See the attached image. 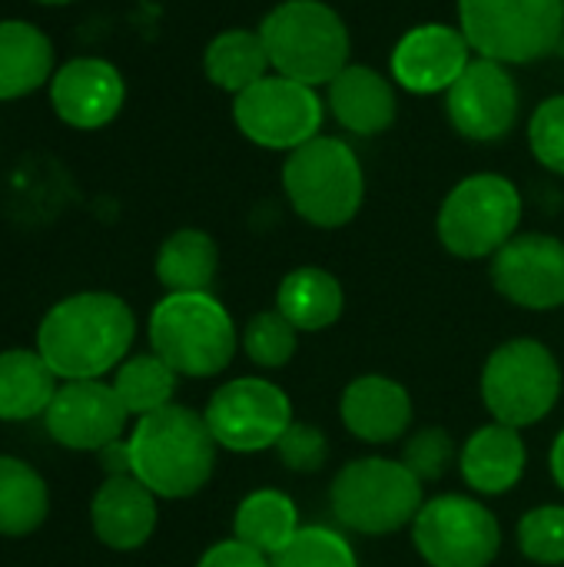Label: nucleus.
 <instances>
[{
    "mask_svg": "<svg viewBox=\"0 0 564 567\" xmlns=\"http://www.w3.org/2000/svg\"><path fill=\"white\" fill-rule=\"evenodd\" d=\"M233 116L253 143L269 150H299L319 136L322 100L312 86L289 76H263L249 90L236 93Z\"/></svg>",
    "mask_w": 564,
    "mask_h": 567,
    "instance_id": "nucleus-11",
    "label": "nucleus"
},
{
    "mask_svg": "<svg viewBox=\"0 0 564 567\" xmlns=\"http://www.w3.org/2000/svg\"><path fill=\"white\" fill-rule=\"evenodd\" d=\"M266 70H269V53L259 33L226 30L206 47V76L229 93L249 90L266 76Z\"/></svg>",
    "mask_w": 564,
    "mask_h": 567,
    "instance_id": "nucleus-28",
    "label": "nucleus"
},
{
    "mask_svg": "<svg viewBox=\"0 0 564 567\" xmlns=\"http://www.w3.org/2000/svg\"><path fill=\"white\" fill-rule=\"evenodd\" d=\"M100 458H103V472L110 475V478H116V475H130V445L120 439V442H113V445H106L103 452H96Z\"/></svg>",
    "mask_w": 564,
    "mask_h": 567,
    "instance_id": "nucleus-37",
    "label": "nucleus"
},
{
    "mask_svg": "<svg viewBox=\"0 0 564 567\" xmlns=\"http://www.w3.org/2000/svg\"><path fill=\"white\" fill-rule=\"evenodd\" d=\"M130 412L123 409L113 382L83 379L63 382L43 415L47 435L70 452H103L123 439Z\"/></svg>",
    "mask_w": 564,
    "mask_h": 567,
    "instance_id": "nucleus-13",
    "label": "nucleus"
},
{
    "mask_svg": "<svg viewBox=\"0 0 564 567\" xmlns=\"http://www.w3.org/2000/svg\"><path fill=\"white\" fill-rule=\"evenodd\" d=\"M126 86L113 63L96 56H80L63 63L50 80V103L66 126L100 130L123 106Z\"/></svg>",
    "mask_w": 564,
    "mask_h": 567,
    "instance_id": "nucleus-16",
    "label": "nucleus"
},
{
    "mask_svg": "<svg viewBox=\"0 0 564 567\" xmlns=\"http://www.w3.org/2000/svg\"><path fill=\"white\" fill-rule=\"evenodd\" d=\"M90 522L106 548L136 551L156 532V495L133 475L106 478L93 495Z\"/></svg>",
    "mask_w": 564,
    "mask_h": 567,
    "instance_id": "nucleus-18",
    "label": "nucleus"
},
{
    "mask_svg": "<svg viewBox=\"0 0 564 567\" xmlns=\"http://www.w3.org/2000/svg\"><path fill=\"white\" fill-rule=\"evenodd\" d=\"M276 302L299 332H319L342 316V286L332 272L302 266L283 279Z\"/></svg>",
    "mask_w": 564,
    "mask_h": 567,
    "instance_id": "nucleus-24",
    "label": "nucleus"
},
{
    "mask_svg": "<svg viewBox=\"0 0 564 567\" xmlns=\"http://www.w3.org/2000/svg\"><path fill=\"white\" fill-rule=\"evenodd\" d=\"M130 445V475L156 498H189L213 478L216 439L206 419L183 405H166L136 419Z\"/></svg>",
    "mask_w": 564,
    "mask_h": 567,
    "instance_id": "nucleus-2",
    "label": "nucleus"
},
{
    "mask_svg": "<svg viewBox=\"0 0 564 567\" xmlns=\"http://www.w3.org/2000/svg\"><path fill=\"white\" fill-rule=\"evenodd\" d=\"M529 140L535 156L564 176V96H552L535 110Z\"/></svg>",
    "mask_w": 564,
    "mask_h": 567,
    "instance_id": "nucleus-35",
    "label": "nucleus"
},
{
    "mask_svg": "<svg viewBox=\"0 0 564 567\" xmlns=\"http://www.w3.org/2000/svg\"><path fill=\"white\" fill-rule=\"evenodd\" d=\"M519 545L539 565H564V508L542 505L519 522Z\"/></svg>",
    "mask_w": 564,
    "mask_h": 567,
    "instance_id": "nucleus-32",
    "label": "nucleus"
},
{
    "mask_svg": "<svg viewBox=\"0 0 564 567\" xmlns=\"http://www.w3.org/2000/svg\"><path fill=\"white\" fill-rule=\"evenodd\" d=\"M469 50L472 47L462 30L445 23H425L399 40L392 53V73L412 93H439L449 90L472 63Z\"/></svg>",
    "mask_w": 564,
    "mask_h": 567,
    "instance_id": "nucleus-17",
    "label": "nucleus"
},
{
    "mask_svg": "<svg viewBox=\"0 0 564 567\" xmlns=\"http://www.w3.org/2000/svg\"><path fill=\"white\" fill-rule=\"evenodd\" d=\"M332 515L359 535H392L422 512V482L392 458L349 462L329 488Z\"/></svg>",
    "mask_w": 564,
    "mask_h": 567,
    "instance_id": "nucleus-5",
    "label": "nucleus"
},
{
    "mask_svg": "<svg viewBox=\"0 0 564 567\" xmlns=\"http://www.w3.org/2000/svg\"><path fill=\"white\" fill-rule=\"evenodd\" d=\"M216 445L229 452L276 449L293 425V405L286 392L266 379H233L219 385L203 412Z\"/></svg>",
    "mask_w": 564,
    "mask_h": 567,
    "instance_id": "nucleus-12",
    "label": "nucleus"
},
{
    "mask_svg": "<svg viewBox=\"0 0 564 567\" xmlns=\"http://www.w3.org/2000/svg\"><path fill=\"white\" fill-rule=\"evenodd\" d=\"M60 379L37 349L0 352V422H30L47 415Z\"/></svg>",
    "mask_w": 564,
    "mask_h": 567,
    "instance_id": "nucleus-22",
    "label": "nucleus"
},
{
    "mask_svg": "<svg viewBox=\"0 0 564 567\" xmlns=\"http://www.w3.org/2000/svg\"><path fill=\"white\" fill-rule=\"evenodd\" d=\"M196 567H269V558L259 555L256 548L243 545V542H219L213 545Z\"/></svg>",
    "mask_w": 564,
    "mask_h": 567,
    "instance_id": "nucleus-36",
    "label": "nucleus"
},
{
    "mask_svg": "<svg viewBox=\"0 0 564 567\" xmlns=\"http://www.w3.org/2000/svg\"><path fill=\"white\" fill-rule=\"evenodd\" d=\"M269 66L279 76L316 86L332 83L349 66V30L322 0L279 3L259 27Z\"/></svg>",
    "mask_w": 564,
    "mask_h": 567,
    "instance_id": "nucleus-4",
    "label": "nucleus"
},
{
    "mask_svg": "<svg viewBox=\"0 0 564 567\" xmlns=\"http://www.w3.org/2000/svg\"><path fill=\"white\" fill-rule=\"evenodd\" d=\"M462 33L495 63H532L564 37V0H459Z\"/></svg>",
    "mask_w": 564,
    "mask_h": 567,
    "instance_id": "nucleus-6",
    "label": "nucleus"
},
{
    "mask_svg": "<svg viewBox=\"0 0 564 567\" xmlns=\"http://www.w3.org/2000/svg\"><path fill=\"white\" fill-rule=\"evenodd\" d=\"M462 478L482 495L512 492L525 475V442L519 429L492 422L469 435L459 455Z\"/></svg>",
    "mask_w": 564,
    "mask_h": 567,
    "instance_id": "nucleus-20",
    "label": "nucleus"
},
{
    "mask_svg": "<svg viewBox=\"0 0 564 567\" xmlns=\"http://www.w3.org/2000/svg\"><path fill=\"white\" fill-rule=\"evenodd\" d=\"M150 346L189 379L219 375L236 355V326L209 292H170L150 316Z\"/></svg>",
    "mask_w": 564,
    "mask_h": 567,
    "instance_id": "nucleus-3",
    "label": "nucleus"
},
{
    "mask_svg": "<svg viewBox=\"0 0 564 567\" xmlns=\"http://www.w3.org/2000/svg\"><path fill=\"white\" fill-rule=\"evenodd\" d=\"M276 452L283 458V465L289 472H299V475H309V472H319L326 465V455H329V445H326V435L316 429V425H306V422H293L283 439L276 442Z\"/></svg>",
    "mask_w": 564,
    "mask_h": 567,
    "instance_id": "nucleus-34",
    "label": "nucleus"
},
{
    "mask_svg": "<svg viewBox=\"0 0 564 567\" xmlns=\"http://www.w3.org/2000/svg\"><path fill=\"white\" fill-rule=\"evenodd\" d=\"M519 90L509 70L495 60H472L449 86V116L469 140H499L512 130Z\"/></svg>",
    "mask_w": 564,
    "mask_h": 567,
    "instance_id": "nucleus-15",
    "label": "nucleus"
},
{
    "mask_svg": "<svg viewBox=\"0 0 564 567\" xmlns=\"http://www.w3.org/2000/svg\"><path fill=\"white\" fill-rule=\"evenodd\" d=\"M452 458H455V442L445 429L432 425V429H422L419 435H412L406 442V452H402V465L425 485V482H439L449 468H452Z\"/></svg>",
    "mask_w": 564,
    "mask_h": 567,
    "instance_id": "nucleus-33",
    "label": "nucleus"
},
{
    "mask_svg": "<svg viewBox=\"0 0 564 567\" xmlns=\"http://www.w3.org/2000/svg\"><path fill=\"white\" fill-rule=\"evenodd\" d=\"M53 70V43L27 20H0V100L40 90Z\"/></svg>",
    "mask_w": 564,
    "mask_h": 567,
    "instance_id": "nucleus-23",
    "label": "nucleus"
},
{
    "mask_svg": "<svg viewBox=\"0 0 564 567\" xmlns=\"http://www.w3.org/2000/svg\"><path fill=\"white\" fill-rule=\"evenodd\" d=\"M552 475H555V482L564 488V432L555 439V445H552Z\"/></svg>",
    "mask_w": 564,
    "mask_h": 567,
    "instance_id": "nucleus-38",
    "label": "nucleus"
},
{
    "mask_svg": "<svg viewBox=\"0 0 564 567\" xmlns=\"http://www.w3.org/2000/svg\"><path fill=\"white\" fill-rule=\"evenodd\" d=\"M176 372L156 355V352H146V355H133L126 359L116 375H113V389L123 402V409L136 419H146L166 405H173V395H176Z\"/></svg>",
    "mask_w": 564,
    "mask_h": 567,
    "instance_id": "nucleus-29",
    "label": "nucleus"
},
{
    "mask_svg": "<svg viewBox=\"0 0 564 567\" xmlns=\"http://www.w3.org/2000/svg\"><path fill=\"white\" fill-rule=\"evenodd\" d=\"M37 3H47V7H60V3H73V0H37Z\"/></svg>",
    "mask_w": 564,
    "mask_h": 567,
    "instance_id": "nucleus-39",
    "label": "nucleus"
},
{
    "mask_svg": "<svg viewBox=\"0 0 564 567\" xmlns=\"http://www.w3.org/2000/svg\"><path fill=\"white\" fill-rule=\"evenodd\" d=\"M293 209L322 229L346 226L362 206V166L336 136H316L293 150L283 169Z\"/></svg>",
    "mask_w": 564,
    "mask_h": 567,
    "instance_id": "nucleus-7",
    "label": "nucleus"
},
{
    "mask_svg": "<svg viewBox=\"0 0 564 567\" xmlns=\"http://www.w3.org/2000/svg\"><path fill=\"white\" fill-rule=\"evenodd\" d=\"M562 395V369L535 339L499 346L482 372V399L495 422L525 429L542 422Z\"/></svg>",
    "mask_w": 564,
    "mask_h": 567,
    "instance_id": "nucleus-8",
    "label": "nucleus"
},
{
    "mask_svg": "<svg viewBox=\"0 0 564 567\" xmlns=\"http://www.w3.org/2000/svg\"><path fill=\"white\" fill-rule=\"evenodd\" d=\"M219 266L216 243L199 229L173 233L156 256V279L170 292H206Z\"/></svg>",
    "mask_w": 564,
    "mask_h": 567,
    "instance_id": "nucleus-27",
    "label": "nucleus"
},
{
    "mask_svg": "<svg viewBox=\"0 0 564 567\" xmlns=\"http://www.w3.org/2000/svg\"><path fill=\"white\" fill-rule=\"evenodd\" d=\"M342 422L352 435H359L362 442H396L409 422H412V399L409 392L386 379V375H362L356 382H349V389L342 392Z\"/></svg>",
    "mask_w": 564,
    "mask_h": 567,
    "instance_id": "nucleus-19",
    "label": "nucleus"
},
{
    "mask_svg": "<svg viewBox=\"0 0 564 567\" xmlns=\"http://www.w3.org/2000/svg\"><path fill=\"white\" fill-rule=\"evenodd\" d=\"M522 219L519 189L495 173H479L459 183L439 213V239L449 252L462 259L495 256L509 239H515Z\"/></svg>",
    "mask_w": 564,
    "mask_h": 567,
    "instance_id": "nucleus-9",
    "label": "nucleus"
},
{
    "mask_svg": "<svg viewBox=\"0 0 564 567\" xmlns=\"http://www.w3.org/2000/svg\"><path fill=\"white\" fill-rule=\"evenodd\" d=\"M329 103L336 120L359 136L382 133L396 120V93L369 66H346L329 83Z\"/></svg>",
    "mask_w": 564,
    "mask_h": 567,
    "instance_id": "nucleus-21",
    "label": "nucleus"
},
{
    "mask_svg": "<svg viewBox=\"0 0 564 567\" xmlns=\"http://www.w3.org/2000/svg\"><path fill=\"white\" fill-rule=\"evenodd\" d=\"M269 567H359L349 542L329 528H299L296 538L269 558Z\"/></svg>",
    "mask_w": 564,
    "mask_h": 567,
    "instance_id": "nucleus-30",
    "label": "nucleus"
},
{
    "mask_svg": "<svg viewBox=\"0 0 564 567\" xmlns=\"http://www.w3.org/2000/svg\"><path fill=\"white\" fill-rule=\"evenodd\" d=\"M296 326L276 309V312H259L249 319L243 332V349L246 355L263 365V369H283L296 355Z\"/></svg>",
    "mask_w": 564,
    "mask_h": 567,
    "instance_id": "nucleus-31",
    "label": "nucleus"
},
{
    "mask_svg": "<svg viewBox=\"0 0 564 567\" xmlns=\"http://www.w3.org/2000/svg\"><path fill=\"white\" fill-rule=\"evenodd\" d=\"M133 309L113 292H76L60 299L37 329V352L60 382L100 379L120 369L133 346Z\"/></svg>",
    "mask_w": 564,
    "mask_h": 567,
    "instance_id": "nucleus-1",
    "label": "nucleus"
},
{
    "mask_svg": "<svg viewBox=\"0 0 564 567\" xmlns=\"http://www.w3.org/2000/svg\"><path fill=\"white\" fill-rule=\"evenodd\" d=\"M495 289L522 309L564 306V243L545 233L509 239L492 259Z\"/></svg>",
    "mask_w": 564,
    "mask_h": 567,
    "instance_id": "nucleus-14",
    "label": "nucleus"
},
{
    "mask_svg": "<svg viewBox=\"0 0 564 567\" xmlns=\"http://www.w3.org/2000/svg\"><path fill=\"white\" fill-rule=\"evenodd\" d=\"M233 528H236V542L273 558L296 538L299 512H296V502L289 495L263 488V492H253L249 498L239 502Z\"/></svg>",
    "mask_w": 564,
    "mask_h": 567,
    "instance_id": "nucleus-26",
    "label": "nucleus"
},
{
    "mask_svg": "<svg viewBox=\"0 0 564 567\" xmlns=\"http://www.w3.org/2000/svg\"><path fill=\"white\" fill-rule=\"evenodd\" d=\"M412 542L432 567H489L499 558L502 528L482 502L439 495L416 515Z\"/></svg>",
    "mask_w": 564,
    "mask_h": 567,
    "instance_id": "nucleus-10",
    "label": "nucleus"
},
{
    "mask_svg": "<svg viewBox=\"0 0 564 567\" xmlns=\"http://www.w3.org/2000/svg\"><path fill=\"white\" fill-rule=\"evenodd\" d=\"M50 515V488L37 468L13 455H0V535H33Z\"/></svg>",
    "mask_w": 564,
    "mask_h": 567,
    "instance_id": "nucleus-25",
    "label": "nucleus"
}]
</instances>
